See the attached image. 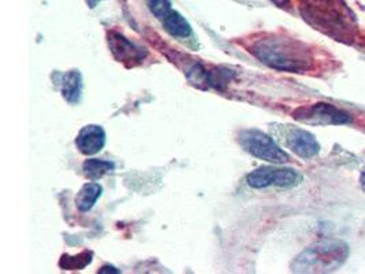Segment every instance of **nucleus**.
<instances>
[{
	"label": "nucleus",
	"mask_w": 365,
	"mask_h": 274,
	"mask_svg": "<svg viewBox=\"0 0 365 274\" xmlns=\"http://www.w3.org/2000/svg\"><path fill=\"white\" fill-rule=\"evenodd\" d=\"M250 51L267 66L281 71L304 73L314 64V55L304 43L282 36L268 34L255 39Z\"/></svg>",
	"instance_id": "obj_1"
},
{
	"label": "nucleus",
	"mask_w": 365,
	"mask_h": 274,
	"mask_svg": "<svg viewBox=\"0 0 365 274\" xmlns=\"http://www.w3.org/2000/svg\"><path fill=\"white\" fill-rule=\"evenodd\" d=\"M301 11L304 18L323 34L336 40L354 37V16L342 0H302Z\"/></svg>",
	"instance_id": "obj_2"
},
{
	"label": "nucleus",
	"mask_w": 365,
	"mask_h": 274,
	"mask_svg": "<svg viewBox=\"0 0 365 274\" xmlns=\"http://www.w3.org/2000/svg\"><path fill=\"white\" fill-rule=\"evenodd\" d=\"M349 257V247L342 241H322L307 250L296 263V272L327 273L336 270Z\"/></svg>",
	"instance_id": "obj_3"
},
{
	"label": "nucleus",
	"mask_w": 365,
	"mask_h": 274,
	"mask_svg": "<svg viewBox=\"0 0 365 274\" xmlns=\"http://www.w3.org/2000/svg\"><path fill=\"white\" fill-rule=\"evenodd\" d=\"M241 147L250 155L271 163H286L289 155L274 141V138L257 129L242 131L238 137Z\"/></svg>",
	"instance_id": "obj_4"
},
{
	"label": "nucleus",
	"mask_w": 365,
	"mask_h": 274,
	"mask_svg": "<svg viewBox=\"0 0 365 274\" xmlns=\"http://www.w3.org/2000/svg\"><path fill=\"white\" fill-rule=\"evenodd\" d=\"M296 120L308 125H346L351 122V117L346 111L329 104V103H315L311 106H302L293 114Z\"/></svg>",
	"instance_id": "obj_5"
},
{
	"label": "nucleus",
	"mask_w": 365,
	"mask_h": 274,
	"mask_svg": "<svg viewBox=\"0 0 365 274\" xmlns=\"http://www.w3.org/2000/svg\"><path fill=\"white\" fill-rule=\"evenodd\" d=\"M247 181L252 188L260 189L267 187H281L293 188L302 181V176L299 171L290 168H259L252 171L247 177Z\"/></svg>",
	"instance_id": "obj_6"
},
{
	"label": "nucleus",
	"mask_w": 365,
	"mask_h": 274,
	"mask_svg": "<svg viewBox=\"0 0 365 274\" xmlns=\"http://www.w3.org/2000/svg\"><path fill=\"white\" fill-rule=\"evenodd\" d=\"M108 46L116 59L129 66H135L141 64L147 56V51L144 49L138 47L122 34H108Z\"/></svg>",
	"instance_id": "obj_7"
},
{
	"label": "nucleus",
	"mask_w": 365,
	"mask_h": 274,
	"mask_svg": "<svg viewBox=\"0 0 365 274\" xmlns=\"http://www.w3.org/2000/svg\"><path fill=\"white\" fill-rule=\"evenodd\" d=\"M286 144L294 154L299 155L302 159L314 158L320 151V144L317 143L315 136L304 129H293L292 132H289Z\"/></svg>",
	"instance_id": "obj_8"
},
{
	"label": "nucleus",
	"mask_w": 365,
	"mask_h": 274,
	"mask_svg": "<svg viewBox=\"0 0 365 274\" xmlns=\"http://www.w3.org/2000/svg\"><path fill=\"white\" fill-rule=\"evenodd\" d=\"M106 144V132L99 125H86L76 138V146L83 155H95Z\"/></svg>",
	"instance_id": "obj_9"
},
{
	"label": "nucleus",
	"mask_w": 365,
	"mask_h": 274,
	"mask_svg": "<svg viewBox=\"0 0 365 274\" xmlns=\"http://www.w3.org/2000/svg\"><path fill=\"white\" fill-rule=\"evenodd\" d=\"M83 77L80 71L73 70L63 74L62 78V95L68 103H77L81 98Z\"/></svg>",
	"instance_id": "obj_10"
},
{
	"label": "nucleus",
	"mask_w": 365,
	"mask_h": 274,
	"mask_svg": "<svg viewBox=\"0 0 365 274\" xmlns=\"http://www.w3.org/2000/svg\"><path fill=\"white\" fill-rule=\"evenodd\" d=\"M163 26L168 34L178 39H187L192 36V26L178 11H171L163 21Z\"/></svg>",
	"instance_id": "obj_11"
},
{
	"label": "nucleus",
	"mask_w": 365,
	"mask_h": 274,
	"mask_svg": "<svg viewBox=\"0 0 365 274\" xmlns=\"http://www.w3.org/2000/svg\"><path fill=\"white\" fill-rule=\"evenodd\" d=\"M101 193H103V187L98 183L85 184L80 191V193L77 195V199H76L78 210L80 211H89L98 202Z\"/></svg>",
	"instance_id": "obj_12"
},
{
	"label": "nucleus",
	"mask_w": 365,
	"mask_h": 274,
	"mask_svg": "<svg viewBox=\"0 0 365 274\" xmlns=\"http://www.w3.org/2000/svg\"><path fill=\"white\" fill-rule=\"evenodd\" d=\"M83 173L91 180H99L104 174L115 169V165L110 161L103 159H88L83 162Z\"/></svg>",
	"instance_id": "obj_13"
},
{
	"label": "nucleus",
	"mask_w": 365,
	"mask_h": 274,
	"mask_svg": "<svg viewBox=\"0 0 365 274\" xmlns=\"http://www.w3.org/2000/svg\"><path fill=\"white\" fill-rule=\"evenodd\" d=\"M92 258H93L92 251H88V250H85L77 255H67L66 254L61 258L59 266L63 270H83V268L91 265Z\"/></svg>",
	"instance_id": "obj_14"
},
{
	"label": "nucleus",
	"mask_w": 365,
	"mask_h": 274,
	"mask_svg": "<svg viewBox=\"0 0 365 274\" xmlns=\"http://www.w3.org/2000/svg\"><path fill=\"white\" fill-rule=\"evenodd\" d=\"M147 4L152 14L162 21L173 11L171 3L168 0H147Z\"/></svg>",
	"instance_id": "obj_15"
},
{
	"label": "nucleus",
	"mask_w": 365,
	"mask_h": 274,
	"mask_svg": "<svg viewBox=\"0 0 365 274\" xmlns=\"http://www.w3.org/2000/svg\"><path fill=\"white\" fill-rule=\"evenodd\" d=\"M99 273H119L114 266H103L99 270Z\"/></svg>",
	"instance_id": "obj_16"
},
{
	"label": "nucleus",
	"mask_w": 365,
	"mask_h": 274,
	"mask_svg": "<svg viewBox=\"0 0 365 274\" xmlns=\"http://www.w3.org/2000/svg\"><path fill=\"white\" fill-rule=\"evenodd\" d=\"M85 1H86V4H88L89 7L93 9V7H96L100 1H103V0H85Z\"/></svg>",
	"instance_id": "obj_17"
},
{
	"label": "nucleus",
	"mask_w": 365,
	"mask_h": 274,
	"mask_svg": "<svg viewBox=\"0 0 365 274\" xmlns=\"http://www.w3.org/2000/svg\"><path fill=\"white\" fill-rule=\"evenodd\" d=\"M271 1H274L279 7H284L286 4H289V0H271Z\"/></svg>",
	"instance_id": "obj_18"
},
{
	"label": "nucleus",
	"mask_w": 365,
	"mask_h": 274,
	"mask_svg": "<svg viewBox=\"0 0 365 274\" xmlns=\"http://www.w3.org/2000/svg\"><path fill=\"white\" fill-rule=\"evenodd\" d=\"M360 184H361V188L365 191V168L361 171V176H360Z\"/></svg>",
	"instance_id": "obj_19"
}]
</instances>
